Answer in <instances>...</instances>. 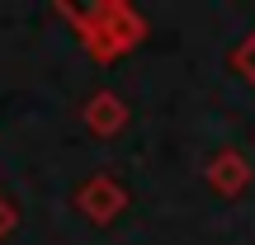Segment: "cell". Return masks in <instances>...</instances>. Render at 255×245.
I'll list each match as a JSON object with an SVG mask.
<instances>
[{"label": "cell", "mask_w": 255, "mask_h": 245, "mask_svg": "<svg viewBox=\"0 0 255 245\" xmlns=\"http://www.w3.org/2000/svg\"><path fill=\"white\" fill-rule=\"evenodd\" d=\"M52 14L76 28L81 47L100 66H114L119 57H128L132 47L146 43V19L128 0H95V5H66V0H57Z\"/></svg>", "instance_id": "cell-1"}, {"label": "cell", "mask_w": 255, "mask_h": 245, "mask_svg": "<svg viewBox=\"0 0 255 245\" xmlns=\"http://www.w3.org/2000/svg\"><path fill=\"white\" fill-rule=\"evenodd\" d=\"M76 212H81L85 222H95V227H114V222L128 212V189L114 174H90V179L76 189Z\"/></svg>", "instance_id": "cell-2"}, {"label": "cell", "mask_w": 255, "mask_h": 245, "mask_svg": "<svg viewBox=\"0 0 255 245\" xmlns=\"http://www.w3.org/2000/svg\"><path fill=\"white\" fill-rule=\"evenodd\" d=\"M203 179H208V189L222 193V198H241V193L251 189L255 170H251V161L237 151V146H222V151L203 165Z\"/></svg>", "instance_id": "cell-3"}, {"label": "cell", "mask_w": 255, "mask_h": 245, "mask_svg": "<svg viewBox=\"0 0 255 245\" xmlns=\"http://www.w3.org/2000/svg\"><path fill=\"white\" fill-rule=\"evenodd\" d=\"M85 127H90L95 137H119L123 127H128V104L119 99L114 90H100V94H90L85 99Z\"/></svg>", "instance_id": "cell-4"}, {"label": "cell", "mask_w": 255, "mask_h": 245, "mask_svg": "<svg viewBox=\"0 0 255 245\" xmlns=\"http://www.w3.org/2000/svg\"><path fill=\"white\" fill-rule=\"evenodd\" d=\"M227 62H232V71H237L241 81L255 90V28H251V38H241V43L232 47V57H227Z\"/></svg>", "instance_id": "cell-5"}, {"label": "cell", "mask_w": 255, "mask_h": 245, "mask_svg": "<svg viewBox=\"0 0 255 245\" xmlns=\"http://www.w3.org/2000/svg\"><path fill=\"white\" fill-rule=\"evenodd\" d=\"M14 227H19V212H14V203L0 193V245H5V236H9Z\"/></svg>", "instance_id": "cell-6"}]
</instances>
